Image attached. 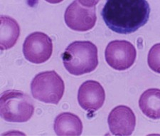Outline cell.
<instances>
[{"mask_svg": "<svg viewBox=\"0 0 160 136\" xmlns=\"http://www.w3.org/2000/svg\"><path fill=\"white\" fill-rule=\"evenodd\" d=\"M150 7L146 0H108L101 15L110 30L129 34L148 22Z\"/></svg>", "mask_w": 160, "mask_h": 136, "instance_id": "obj_1", "label": "cell"}, {"mask_svg": "<svg viewBox=\"0 0 160 136\" xmlns=\"http://www.w3.org/2000/svg\"><path fill=\"white\" fill-rule=\"evenodd\" d=\"M61 56L66 70L74 76L92 72L98 65V48L88 41L71 43Z\"/></svg>", "mask_w": 160, "mask_h": 136, "instance_id": "obj_2", "label": "cell"}, {"mask_svg": "<svg viewBox=\"0 0 160 136\" xmlns=\"http://www.w3.org/2000/svg\"><path fill=\"white\" fill-rule=\"evenodd\" d=\"M1 117L7 122L24 123L29 120L34 112L32 98L23 92L8 90L1 94Z\"/></svg>", "mask_w": 160, "mask_h": 136, "instance_id": "obj_3", "label": "cell"}, {"mask_svg": "<svg viewBox=\"0 0 160 136\" xmlns=\"http://www.w3.org/2000/svg\"><path fill=\"white\" fill-rule=\"evenodd\" d=\"M31 91L33 98L38 101L57 105L63 96L65 85L56 71H43L33 78Z\"/></svg>", "mask_w": 160, "mask_h": 136, "instance_id": "obj_4", "label": "cell"}, {"mask_svg": "<svg viewBox=\"0 0 160 136\" xmlns=\"http://www.w3.org/2000/svg\"><path fill=\"white\" fill-rule=\"evenodd\" d=\"M105 56L110 67L118 71H125L135 63L137 51L132 43L128 41L115 40L108 43Z\"/></svg>", "mask_w": 160, "mask_h": 136, "instance_id": "obj_5", "label": "cell"}, {"mask_svg": "<svg viewBox=\"0 0 160 136\" xmlns=\"http://www.w3.org/2000/svg\"><path fill=\"white\" fill-rule=\"evenodd\" d=\"M53 53V42L47 34L37 32L28 36L23 45V53L31 63L40 64L49 59Z\"/></svg>", "mask_w": 160, "mask_h": 136, "instance_id": "obj_6", "label": "cell"}, {"mask_svg": "<svg viewBox=\"0 0 160 136\" xmlns=\"http://www.w3.org/2000/svg\"><path fill=\"white\" fill-rule=\"evenodd\" d=\"M66 25L71 29L77 32H86L92 29L96 23L95 7H85L75 0L67 7L64 14Z\"/></svg>", "mask_w": 160, "mask_h": 136, "instance_id": "obj_7", "label": "cell"}, {"mask_svg": "<svg viewBox=\"0 0 160 136\" xmlns=\"http://www.w3.org/2000/svg\"><path fill=\"white\" fill-rule=\"evenodd\" d=\"M110 132L114 135H132L136 125V117L130 108L118 106L112 110L108 118Z\"/></svg>", "mask_w": 160, "mask_h": 136, "instance_id": "obj_8", "label": "cell"}, {"mask_svg": "<svg viewBox=\"0 0 160 136\" xmlns=\"http://www.w3.org/2000/svg\"><path fill=\"white\" fill-rule=\"evenodd\" d=\"M105 99V90L98 81H87L80 86L78 93V103L89 113L99 110L104 103Z\"/></svg>", "mask_w": 160, "mask_h": 136, "instance_id": "obj_9", "label": "cell"}, {"mask_svg": "<svg viewBox=\"0 0 160 136\" xmlns=\"http://www.w3.org/2000/svg\"><path fill=\"white\" fill-rule=\"evenodd\" d=\"M54 131L60 136L81 135L82 131L81 120L71 113H62L54 121Z\"/></svg>", "mask_w": 160, "mask_h": 136, "instance_id": "obj_10", "label": "cell"}, {"mask_svg": "<svg viewBox=\"0 0 160 136\" xmlns=\"http://www.w3.org/2000/svg\"><path fill=\"white\" fill-rule=\"evenodd\" d=\"M139 106L147 117L160 119V89L149 88L144 91L139 100Z\"/></svg>", "mask_w": 160, "mask_h": 136, "instance_id": "obj_11", "label": "cell"}, {"mask_svg": "<svg viewBox=\"0 0 160 136\" xmlns=\"http://www.w3.org/2000/svg\"><path fill=\"white\" fill-rule=\"evenodd\" d=\"M20 34V28L14 19L1 16V51L9 49L16 44Z\"/></svg>", "mask_w": 160, "mask_h": 136, "instance_id": "obj_12", "label": "cell"}, {"mask_svg": "<svg viewBox=\"0 0 160 136\" xmlns=\"http://www.w3.org/2000/svg\"><path fill=\"white\" fill-rule=\"evenodd\" d=\"M148 63L152 71L160 73V43L154 45L149 51Z\"/></svg>", "mask_w": 160, "mask_h": 136, "instance_id": "obj_13", "label": "cell"}, {"mask_svg": "<svg viewBox=\"0 0 160 136\" xmlns=\"http://www.w3.org/2000/svg\"><path fill=\"white\" fill-rule=\"evenodd\" d=\"M78 2L82 6L85 7H88V8H92V7H95L100 0H78Z\"/></svg>", "mask_w": 160, "mask_h": 136, "instance_id": "obj_14", "label": "cell"}, {"mask_svg": "<svg viewBox=\"0 0 160 136\" xmlns=\"http://www.w3.org/2000/svg\"><path fill=\"white\" fill-rule=\"evenodd\" d=\"M46 1L51 4H58L60 3V2H63V0H46Z\"/></svg>", "mask_w": 160, "mask_h": 136, "instance_id": "obj_15", "label": "cell"}]
</instances>
